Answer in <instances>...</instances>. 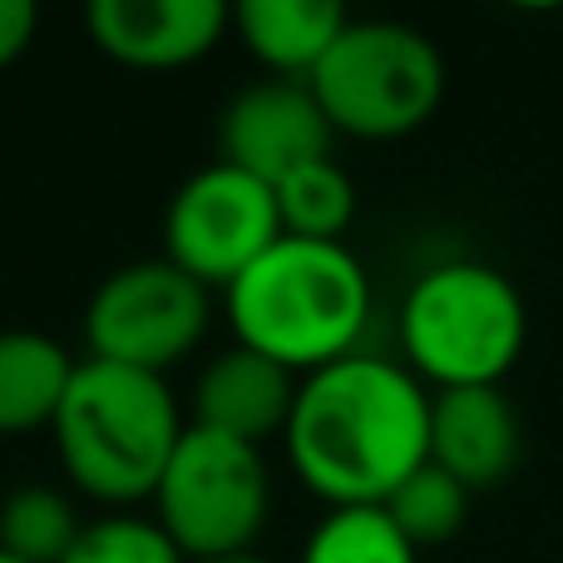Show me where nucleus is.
<instances>
[{"label": "nucleus", "instance_id": "nucleus-18", "mask_svg": "<svg viewBox=\"0 0 563 563\" xmlns=\"http://www.w3.org/2000/svg\"><path fill=\"white\" fill-rule=\"evenodd\" d=\"M380 509L396 519V529L416 549H435V544H445V539H455L460 529H465L470 489L460 485L455 475H445L440 465H430L426 460L416 475L400 479V485L390 489V499Z\"/></svg>", "mask_w": 563, "mask_h": 563}, {"label": "nucleus", "instance_id": "nucleus-8", "mask_svg": "<svg viewBox=\"0 0 563 563\" xmlns=\"http://www.w3.org/2000/svg\"><path fill=\"white\" fill-rule=\"evenodd\" d=\"M282 238L273 184L233 164H208L178 184L164 213V257L208 291H228Z\"/></svg>", "mask_w": 563, "mask_h": 563}, {"label": "nucleus", "instance_id": "nucleus-5", "mask_svg": "<svg viewBox=\"0 0 563 563\" xmlns=\"http://www.w3.org/2000/svg\"><path fill=\"white\" fill-rule=\"evenodd\" d=\"M311 95L331 134L406 139L445 99V59L435 40L400 20H346L336 45L311 69Z\"/></svg>", "mask_w": 563, "mask_h": 563}, {"label": "nucleus", "instance_id": "nucleus-14", "mask_svg": "<svg viewBox=\"0 0 563 563\" xmlns=\"http://www.w3.org/2000/svg\"><path fill=\"white\" fill-rule=\"evenodd\" d=\"M75 366L79 361L45 331H0V440L55 426Z\"/></svg>", "mask_w": 563, "mask_h": 563}, {"label": "nucleus", "instance_id": "nucleus-10", "mask_svg": "<svg viewBox=\"0 0 563 563\" xmlns=\"http://www.w3.org/2000/svg\"><path fill=\"white\" fill-rule=\"evenodd\" d=\"M89 40L129 69H184L218 49L233 30L223 0H95L85 10Z\"/></svg>", "mask_w": 563, "mask_h": 563}, {"label": "nucleus", "instance_id": "nucleus-15", "mask_svg": "<svg viewBox=\"0 0 563 563\" xmlns=\"http://www.w3.org/2000/svg\"><path fill=\"white\" fill-rule=\"evenodd\" d=\"M282 238H311V243H341V233L356 218V184L336 158H317V164L291 168L273 188Z\"/></svg>", "mask_w": 563, "mask_h": 563}, {"label": "nucleus", "instance_id": "nucleus-9", "mask_svg": "<svg viewBox=\"0 0 563 563\" xmlns=\"http://www.w3.org/2000/svg\"><path fill=\"white\" fill-rule=\"evenodd\" d=\"M331 139L336 134L307 79H257L218 114V158L273 188L291 168L331 158Z\"/></svg>", "mask_w": 563, "mask_h": 563}, {"label": "nucleus", "instance_id": "nucleus-21", "mask_svg": "<svg viewBox=\"0 0 563 563\" xmlns=\"http://www.w3.org/2000/svg\"><path fill=\"white\" fill-rule=\"evenodd\" d=\"M203 563H273L267 554H257V549H247V554H228V559H203Z\"/></svg>", "mask_w": 563, "mask_h": 563}, {"label": "nucleus", "instance_id": "nucleus-12", "mask_svg": "<svg viewBox=\"0 0 563 563\" xmlns=\"http://www.w3.org/2000/svg\"><path fill=\"white\" fill-rule=\"evenodd\" d=\"M301 376L267 361L253 346H228L194 380V426L247 440L263 450L273 435H287Z\"/></svg>", "mask_w": 563, "mask_h": 563}, {"label": "nucleus", "instance_id": "nucleus-3", "mask_svg": "<svg viewBox=\"0 0 563 563\" xmlns=\"http://www.w3.org/2000/svg\"><path fill=\"white\" fill-rule=\"evenodd\" d=\"M184 430V410L164 376L85 356L69 376L49 435L59 470L79 495L134 509L154 499Z\"/></svg>", "mask_w": 563, "mask_h": 563}, {"label": "nucleus", "instance_id": "nucleus-2", "mask_svg": "<svg viewBox=\"0 0 563 563\" xmlns=\"http://www.w3.org/2000/svg\"><path fill=\"white\" fill-rule=\"evenodd\" d=\"M238 346L263 351L291 376L356 356L371 327V277L346 243L277 238L223 291Z\"/></svg>", "mask_w": 563, "mask_h": 563}, {"label": "nucleus", "instance_id": "nucleus-16", "mask_svg": "<svg viewBox=\"0 0 563 563\" xmlns=\"http://www.w3.org/2000/svg\"><path fill=\"white\" fill-rule=\"evenodd\" d=\"M75 499L55 485H20L0 499V554L20 563H59L79 539Z\"/></svg>", "mask_w": 563, "mask_h": 563}, {"label": "nucleus", "instance_id": "nucleus-7", "mask_svg": "<svg viewBox=\"0 0 563 563\" xmlns=\"http://www.w3.org/2000/svg\"><path fill=\"white\" fill-rule=\"evenodd\" d=\"M213 321V291L194 282L168 257L114 267L95 287L85 307V346L89 361L134 366L164 376L208 336Z\"/></svg>", "mask_w": 563, "mask_h": 563}, {"label": "nucleus", "instance_id": "nucleus-6", "mask_svg": "<svg viewBox=\"0 0 563 563\" xmlns=\"http://www.w3.org/2000/svg\"><path fill=\"white\" fill-rule=\"evenodd\" d=\"M273 515V475L257 445L188 420L154 489V519L188 563L247 554Z\"/></svg>", "mask_w": 563, "mask_h": 563}, {"label": "nucleus", "instance_id": "nucleus-11", "mask_svg": "<svg viewBox=\"0 0 563 563\" xmlns=\"http://www.w3.org/2000/svg\"><path fill=\"white\" fill-rule=\"evenodd\" d=\"M519 455L525 426L499 386H460L430 396V465L455 475L470 495L505 485Z\"/></svg>", "mask_w": 563, "mask_h": 563}, {"label": "nucleus", "instance_id": "nucleus-17", "mask_svg": "<svg viewBox=\"0 0 563 563\" xmlns=\"http://www.w3.org/2000/svg\"><path fill=\"white\" fill-rule=\"evenodd\" d=\"M420 549L396 529L380 505L327 509L311 525L297 563H416Z\"/></svg>", "mask_w": 563, "mask_h": 563}, {"label": "nucleus", "instance_id": "nucleus-19", "mask_svg": "<svg viewBox=\"0 0 563 563\" xmlns=\"http://www.w3.org/2000/svg\"><path fill=\"white\" fill-rule=\"evenodd\" d=\"M59 563H188V559L164 534V525L154 515L114 509V515L85 519L79 539L69 544V554Z\"/></svg>", "mask_w": 563, "mask_h": 563}, {"label": "nucleus", "instance_id": "nucleus-13", "mask_svg": "<svg viewBox=\"0 0 563 563\" xmlns=\"http://www.w3.org/2000/svg\"><path fill=\"white\" fill-rule=\"evenodd\" d=\"M346 10L336 0H243L233 5V30L257 65L273 79H311L336 35L346 30Z\"/></svg>", "mask_w": 563, "mask_h": 563}, {"label": "nucleus", "instance_id": "nucleus-4", "mask_svg": "<svg viewBox=\"0 0 563 563\" xmlns=\"http://www.w3.org/2000/svg\"><path fill=\"white\" fill-rule=\"evenodd\" d=\"M525 297L489 263H435L400 301V356L435 390L499 386L525 356Z\"/></svg>", "mask_w": 563, "mask_h": 563}, {"label": "nucleus", "instance_id": "nucleus-20", "mask_svg": "<svg viewBox=\"0 0 563 563\" xmlns=\"http://www.w3.org/2000/svg\"><path fill=\"white\" fill-rule=\"evenodd\" d=\"M40 30V10L30 0H0V69H10L30 49Z\"/></svg>", "mask_w": 563, "mask_h": 563}, {"label": "nucleus", "instance_id": "nucleus-1", "mask_svg": "<svg viewBox=\"0 0 563 563\" xmlns=\"http://www.w3.org/2000/svg\"><path fill=\"white\" fill-rule=\"evenodd\" d=\"M282 445L327 509L386 505L430 460V390L396 356H341L301 376Z\"/></svg>", "mask_w": 563, "mask_h": 563}, {"label": "nucleus", "instance_id": "nucleus-22", "mask_svg": "<svg viewBox=\"0 0 563 563\" xmlns=\"http://www.w3.org/2000/svg\"><path fill=\"white\" fill-rule=\"evenodd\" d=\"M0 563H20V559H10V554H0Z\"/></svg>", "mask_w": 563, "mask_h": 563}]
</instances>
